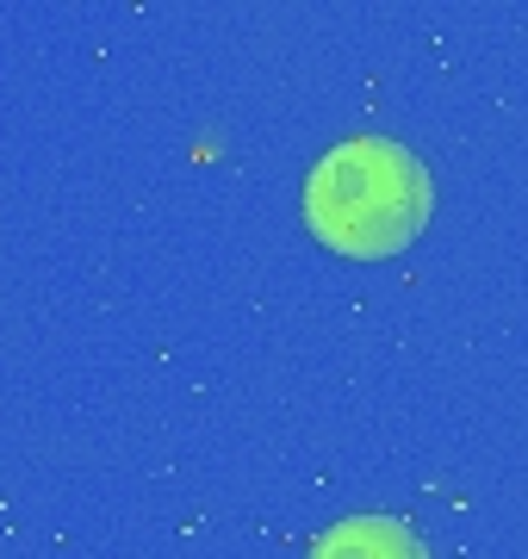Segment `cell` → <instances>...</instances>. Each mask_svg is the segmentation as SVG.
Segmentation results:
<instances>
[{
  "mask_svg": "<svg viewBox=\"0 0 528 559\" xmlns=\"http://www.w3.org/2000/svg\"><path fill=\"white\" fill-rule=\"evenodd\" d=\"M429 175L405 143L348 138L305 175V224L336 255L386 261L423 237L429 224Z\"/></svg>",
  "mask_w": 528,
  "mask_h": 559,
  "instance_id": "1",
  "label": "cell"
},
{
  "mask_svg": "<svg viewBox=\"0 0 528 559\" xmlns=\"http://www.w3.org/2000/svg\"><path fill=\"white\" fill-rule=\"evenodd\" d=\"M305 559H429L417 528L398 516H348L311 540Z\"/></svg>",
  "mask_w": 528,
  "mask_h": 559,
  "instance_id": "2",
  "label": "cell"
}]
</instances>
